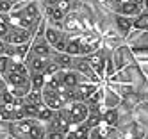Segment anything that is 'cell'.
<instances>
[{
	"instance_id": "cell-8",
	"label": "cell",
	"mask_w": 148,
	"mask_h": 139,
	"mask_svg": "<svg viewBox=\"0 0 148 139\" xmlns=\"http://www.w3.org/2000/svg\"><path fill=\"white\" fill-rule=\"evenodd\" d=\"M143 11H145V0H121L116 14L136 18L139 13H143Z\"/></svg>"
},
{
	"instance_id": "cell-9",
	"label": "cell",
	"mask_w": 148,
	"mask_h": 139,
	"mask_svg": "<svg viewBox=\"0 0 148 139\" xmlns=\"http://www.w3.org/2000/svg\"><path fill=\"white\" fill-rule=\"evenodd\" d=\"M61 29L64 32H68V34H82V32H88L84 29L82 21L79 20V16L75 13H71V11L64 16V20H62V23H61Z\"/></svg>"
},
{
	"instance_id": "cell-12",
	"label": "cell",
	"mask_w": 148,
	"mask_h": 139,
	"mask_svg": "<svg viewBox=\"0 0 148 139\" xmlns=\"http://www.w3.org/2000/svg\"><path fill=\"white\" fill-rule=\"evenodd\" d=\"M48 57H50V61H54L61 70H71V61H73V57H71V55H68L66 52L52 50Z\"/></svg>"
},
{
	"instance_id": "cell-5",
	"label": "cell",
	"mask_w": 148,
	"mask_h": 139,
	"mask_svg": "<svg viewBox=\"0 0 148 139\" xmlns=\"http://www.w3.org/2000/svg\"><path fill=\"white\" fill-rule=\"evenodd\" d=\"M125 45H129L134 53L136 52H148V30L132 29L125 38Z\"/></svg>"
},
{
	"instance_id": "cell-4",
	"label": "cell",
	"mask_w": 148,
	"mask_h": 139,
	"mask_svg": "<svg viewBox=\"0 0 148 139\" xmlns=\"http://www.w3.org/2000/svg\"><path fill=\"white\" fill-rule=\"evenodd\" d=\"M111 59H112V64H114V70L118 71L125 66H129V64L136 62V55H134V50L129 47V45H120L116 47L111 53Z\"/></svg>"
},
{
	"instance_id": "cell-1",
	"label": "cell",
	"mask_w": 148,
	"mask_h": 139,
	"mask_svg": "<svg viewBox=\"0 0 148 139\" xmlns=\"http://www.w3.org/2000/svg\"><path fill=\"white\" fill-rule=\"evenodd\" d=\"M7 132L14 139H45L47 137V127L39 120L22 118V120H16V121H9Z\"/></svg>"
},
{
	"instance_id": "cell-17",
	"label": "cell",
	"mask_w": 148,
	"mask_h": 139,
	"mask_svg": "<svg viewBox=\"0 0 148 139\" xmlns=\"http://www.w3.org/2000/svg\"><path fill=\"white\" fill-rule=\"evenodd\" d=\"M45 139H66V132H47Z\"/></svg>"
},
{
	"instance_id": "cell-15",
	"label": "cell",
	"mask_w": 148,
	"mask_h": 139,
	"mask_svg": "<svg viewBox=\"0 0 148 139\" xmlns=\"http://www.w3.org/2000/svg\"><path fill=\"white\" fill-rule=\"evenodd\" d=\"M134 29L148 30V9H145L143 13H139V14L134 18Z\"/></svg>"
},
{
	"instance_id": "cell-6",
	"label": "cell",
	"mask_w": 148,
	"mask_h": 139,
	"mask_svg": "<svg viewBox=\"0 0 148 139\" xmlns=\"http://www.w3.org/2000/svg\"><path fill=\"white\" fill-rule=\"evenodd\" d=\"M68 111H70V121H71V127L75 125H80L86 121V118L89 116V105L88 102H70L66 103Z\"/></svg>"
},
{
	"instance_id": "cell-13",
	"label": "cell",
	"mask_w": 148,
	"mask_h": 139,
	"mask_svg": "<svg viewBox=\"0 0 148 139\" xmlns=\"http://www.w3.org/2000/svg\"><path fill=\"white\" fill-rule=\"evenodd\" d=\"M118 120H120L118 107H114V109H105L102 112V121L107 123L109 127H116V125H118Z\"/></svg>"
},
{
	"instance_id": "cell-2",
	"label": "cell",
	"mask_w": 148,
	"mask_h": 139,
	"mask_svg": "<svg viewBox=\"0 0 148 139\" xmlns=\"http://www.w3.org/2000/svg\"><path fill=\"white\" fill-rule=\"evenodd\" d=\"M45 39L50 45L52 50H57V52H64L66 48V43H68V34L61 27H54V25H48L45 27Z\"/></svg>"
},
{
	"instance_id": "cell-7",
	"label": "cell",
	"mask_w": 148,
	"mask_h": 139,
	"mask_svg": "<svg viewBox=\"0 0 148 139\" xmlns=\"http://www.w3.org/2000/svg\"><path fill=\"white\" fill-rule=\"evenodd\" d=\"M95 89H97V84H89V82H86V84H77L75 88L68 89V94H66L68 103L70 102H88Z\"/></svg>"
},
{
	"instance_id": "cell-16",
	"label": "cell",
	"mask_w": 148,
	"mask_h": 139,
	"mask_svg": "<svg viewBox=\"0 0 148 139\" xmlns=\"http://www.w3.org/2000/svg\"><path fill=\"white\" fill-rule=\"evenodd\" d=\"M29 77H30V86H32V89H36V91L43 89V86L47 82V77L43 73H34V75H29Z\"/></svg>"
},
{
	"instance_id": "cell-14",
	"label": "cell",
	"mask_w": 148,
	"mask_h": 139,
	"mask_svg": "<svg viewBox=\"0 0 148 139\" xmlns=\"http://www.w3.org/2000/svg\"><path fill=\"white\" fill-rule=\"evenodd\" d=\"M22 103H27V105H41L43 103V98H41V91H36V89H30L23 98H22Z\"/></svg>"
},
{
	"instance_id": "cell-11",
	"label": "cell",
	"mask_w": 148,
	"mask_h": 139,
	"mask_svg": "<svg viewBox=\"0 0 148 139\" xmlns=\"http://www.w3.org/2000/svg\"><path fill=\"white\" fill-rule=\"evenodd\" d=\"M114 27L118 30V34L125 39L129 36V32L134 29V18L123 16V14H114Z\"/></svg>"
},
{
	"instance_id": "cell-3",
	"label": "cell",
	"mask_w": 148,
	"mask_h": 139,
	"mask_svg": "<svg viewBox=\"0 0 148 139\" xmlns=\"http://www.w3.org/2000/svg\"><path fill=\"white\" fill-rule=\"evenodd\" d=\"M32 32L23 29V27H18V25H9V29L5 30V34L2 36V41L5 45H23V43H30L32 41Z\"/></svg>"
},
{
	"instance_id": "cell-10",
	"label": "cell",
	"mask_w": 148,
	"mask_h": 139,
	"mask_svg": "<svg viewBox=\"0 0 148 139\" xmlns=\"http://www.w3.org/2000/svg\"><path fill=\"white\" fill-rule=\"evenodd\" d=\"M50 57H41V55H32V53H27L25 57V66L29 75H34V73H43L47 64H48ZM45 75V73H43Z\"/></svg>"
}]
</instances>
